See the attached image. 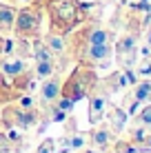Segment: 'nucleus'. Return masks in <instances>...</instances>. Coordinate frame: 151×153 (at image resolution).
Instances as JSON below:
<instances>
[{
    "mask_svg": "<svg viewBox=\"0 0 151 153\" xmlns=\"http://www.w3.org/2000/svg\"><path fill=\"white\" fill-rule=\"evenodd\" d=\"M102 109H105V98H96L91 102V122H96L102 115Z\"/></svg>",
    "mask_w": 151,
    "mask_h": 153,
    "instance_id": "obj_1",
    "label": "nucleus"
},
{
    "mask_svg": "<svg viewBox=\"0 0 151 153\" xmlns=\"http://www.w3.org/2000/svg\"><path fill=\"white\" fill-rule=\"evenodd\" d=\"M147 98H151V84L142 82V84H138V89H136V100L138 102H144Z\"/></svg>",
    "mask_w": 151,
    "mask_h": 153,
    "instance_id": "obj_2",
    "label": "nucleus"
},
{
    "mask_svg": "<svg viewBox=\"0 0 151 153\" xmlns=\"http://www.w3.org/2000/svg\"><path fill=\"white\" fill-rule=\"evenodd\" d=\"M91 45H107V33L105 31H96L91 36Z\"/></svg>",
    "mask_w": 151,
    "mask_h": 153,
    "instance_id": "obj_3",
    "label": "nucleus"
},
{
    "mask_svg": "<svg viewBox=\"0 0 151 153\" xmlns=\"http://www.w3.org/2000/svg\"><path fill=\"white\" fill-rule=\"evenodd\" d=\"M140 122H142V124H151V104L144 107V111L140 113Z\"/></svg>",
    "mask_w": 151,
    "mask_h": 153,
    "instance_id": "obj_4",
    "label": "nucleus"
},
{
    "mask_svg": "<svg viewBox=\"0 0 151 153\" xmlns=\"http://www.w3.org/2000/svg\"><path fill=\"white\" fill-rule=\"evenodd\" d=\"M56 91H58V84H56V82H49V84L45 87V98H54Z\"/></svg>",
    "mask_w": 151,
    "mask_h": 153,
    "instance_id": "obj_5",
    "label": "nucleus"
},
{
    "mask_svg": "<svg viewBox=\"0 0 151 153\" xmlns=\"http://www.w3.org/2000/svg\"><path fill=\"white\" fill-rule=\"evenodd\" d=\"M133 49V38H124L120 42V51H131Z\"/></svg>",
    "mask_w": 151,
    "mask_h": 153,
    "instance_id": "obj_6",
    "label": "nucleus"
},
{
    "mask_svg": "<svg viewBox=\"0 0 151 153\" xmlns=\"http://www.w3.org/2000/svg\"><path fill=\"white\" fill-rule=\"evenodd\" d=\"M107 140H109V131H98L96 133V142L98 144H105Z\"/></svg>",
    "mask_w": 151,
    "mask_h": 153,
    "instance_id": "obj_7",
    "label": "nucleus"
},
{
    "mask_svg": "<svg viewBox=\"0 0 151 153\" xmlns=\"http://www.w3.org/2000/svg\"><path fill=\"white\" fill-rule=\"evenodd\" d=\"M40 153H54V144H51V142H47L42 149H40Z\"/></svg>",
    "mask_w": 151,
    "mask_h": 153,
    "instance_id": "obj_8",
    "label": "nucleus"
},
{
    "mask_svg": "<svg viewBox=\"0 0 151 153\" xmlns=\"http://www.w3.org/2000/svg\"><path fill=\"white\" fill-rule=\"evenodd\" d=\"M18 69H20V65H9V67H7V71H9V73H16Z\"/></svg>",
    "mask_w": 151,
    "mask_h": 153,
    "instance_id": "obj_9",
    "label": "nucleus"
},
{
    "mask_svg": "<svg viewBox=\"0 0 151 153\" xmlns=\"http://www.w3.org/2000/svg\"><path fill=\"white\" fill-rule=\"evenodd\" d=\"M140 73H151V65H142V69H140Z\"/></svg>",
    "mask_w": 151,
    "mask_h": 153,
    "instance_id": "obj_10",
    "label": "nucleus"
},
{
    "mask_svg": "<svg viewBox=\"0 0 151 153\" xmlns=\"http://www.w3.org/2000/svg\"><path fill=\"white\" fill-rule=\"evenodd\" d=\"M40 73H49V65H45V62H42V65H40Z\"/></svg>",
    "mask_w": 151,
    "mask_h": 153,
    "instance_id": "obj_11",
    "label": "nucleus"
},
{
    "mask_svg": "<svg viewBox=\"0 0 151 153\" xmlns=\"http://www.w3.org/2000/svg\"><path fill=\"white\" fill-rule=\"evenodd\" d=\"M149 47H151V33H149Z\"/></svg>",
    "mask_w": 151,
    "mask_h": 153,
    "instance_id": "obj_12",
    "label": "nucleus"
},
{
    "mask_svg": "<svg viewBox=\"0 0 151 153\" xmlns=\"http://www.w3.org/2000/svg\"><path fill=\"white\" fill-rule=\"evenodd\" d=\"M149 149H151V138H149Z\"/></svg>",
    "mask_w": 151,
    "mask_h": 153,
    "instance_id": "obj_13",
    "label": "nucleus"
}]
</instances>
